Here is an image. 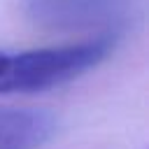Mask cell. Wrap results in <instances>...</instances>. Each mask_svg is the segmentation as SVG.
Masks as SVG:
<instances>
[{
	"instance_id": "obj_1",
	"label": "cell",
	"mask_w": 149,
	"mask_h": 149,
	"mask_svg": "<svg viewBox=\"0 0 149 149\" xmlns=\"http://www.w3.org/2000/svg\"><path fill=\"white\" fill-rule=\"evenodd\" d=\"M114 49V35L100 33L93 40L44 47L28 51L0 49V93L44 91L68 84L100 65Z\"/></svg>"
},
{
	"instance_id": "obj_2",
	"label": "cell",
	"mask_w": 149,
	"mask_h": 149,
	"mask_svg": "<svg viewBox=\"0 0 149 149\" xmlns=\"http://www.w3.org/2000/svg\"><path fill=\"white\" fill-rule=\"evenodd\" d=\"M133 0H23V14L40 28L114 33L130 19Z\"/></svg>"
},
{
	"instance_id": "obj_3",
	"label": "cell",
	"mask_w": 149,
	"mask_h": 149,
	"mask_svg": "<svg viewBox=\"0 0 149 149\" xmlns=\"http://www.w3.org/2000/svg\"><path fill=\"white\" fill-rule=\"evenodd\" d=\"M54 128V116L42 109L0 107V149H40Z\"/></svg>"
}]
</instances>
